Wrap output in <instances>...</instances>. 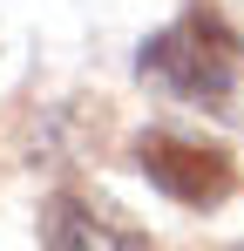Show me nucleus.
Returning a JSON list of instances; mask_svg holds the SVG:
<instances>
[{
  "label": "nucleus",
  "mask_w": 244,
  "mask_h": 251,
  "mask_svg": "<svg viewBox=\"0 0 244 251\" xmlns=\"http://www.w3.org/2000/svg\"><path fill=\"white\" fill-rule=\"evenodd\" d=\"M136 75L170 102H190L203 116H238L244 102V34L217 14V0H190L163 34L143 41Z\"/></svg>",
  "instance_id": "1"
},
{
  "label": "nucleus",
  "mask_w": 244,
  "mask_h": 251,
  "mask_svg": "<svg viewBox=\"0 0 244 251\" xmlns=\"http://www.w3.org/2000/svg\"><path fill=\"white\" fill-rule=\"evenodd\" d=\"M136 170L156 183L163 197H176L183 210H217L231 190H238L231 150L197 143V136H183V129H149V136L136 143Z\"/></svg>",
  "instance_id": "2"
},
{
  "label": "nucleus",
  "mask_w": 244,
  "mask_h": 251,
  "mask_svg": "<svg viewBox=\"0 0 244 251\" xmlns=\"http://www.w3.org/2000/svg\"><path fill=\"white\" fill-rule=\"evenodd\" d=\"M41 251H149V231L88 190H54L41 204Z\"/></svg>",
  "instance_id": "3"
},
{
  "label": "nucleus",
  "mask_w": 244,
  "mask_h": 251,
  "mask_svg": "<svg viewBox=\"0 0 244 251\" xmlns=\"http://www.w3.org/2000/svg\"><path fill=\"white\" fill-rule=\"evenodd\" d=\"M238 251H244V245H238Z\"/></svg>",
  "instance_id": "4"
}]
</instances>
